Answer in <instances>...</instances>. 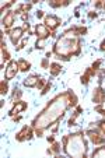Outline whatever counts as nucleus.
<instances>
[{
  "mask_svg": "<svg viewBox=\"0 0 105 158\" xmlns=\"http://www.w3.org/2000/svg\"><path fill=\"white\" fill-rule=\"evenodd\" d=\"M74 45H80L78 41H72V39H67V36H63L62 39L56 42L55 45V53H57L60 56H70V55L76 53V51H73Z\"/></svg>",
  "mask_w": 105,
  "mask_h": 158,
  "instance_id": "nucleus-1",
  "label": "nucleus"
},
{
  "mask_svg": "<svg viewBox=\"0 0 105 158\" xmlns=\"http://www.w3.org/2000/svg\"><path fill=\"white\" fill-rule=\"evenodd\" d=\"M17 70H18V63H15L14 60H11V62L9 63V66H7V69H6V78L7 80H11L13 77H15Z\"/></svg>",
  "mask_w": 105,
  "mask_h": 158,
  "instance_id": "nucleus-2",
  "label": "nucleus"
},
{
  "mask_svg": "<svg viewBox=\"0 0 105 158\" xmlns=\"http://www.w3.org/2000/svg\"><path fill=\"white\" fill-rule=\"evenodd\" d=\"M31 137H32V131H31L30 127H23V130H21L20 133H17V136H15V139H17L18 141L30 140Z\"/></svg>",
  "mask_w": 105,
  "mask_h": 158,
  "instance_id": "nucleus-3",
  "label": "nucleus"
},
{
  "mask_svg": "<svg viewBox=\"0 0 105 158\" xmlns=\"http://www.w3.org/2000/svg\"><path fill=\"white\" fill-rule=\"evenodd\" d=\"M24 28H25V27H24ZM24 28L17 27V28H14V30L10 31V38H11V42H13L14 45L17 44L18 41H20L21 35H23V32H24Z\"/></svg>",
  "mask_w": 105,
  "mask_h": 158,
  "instance_id": "nucleus-4",
  "label": "nucleus"
},
{
  "mask_svg": "<svg viewBox=\"0 0 105 158\" xmlns=\"http://www.w3.org/2000/svg\"><path fill=\"white\" fill-rule=\"evenodd\" d=\"M59 24H60V20L57 17H55V15H48V17L45 18V25L48 28L55 30V28H56Z\"/></svg>",
  "mask_w": 105,
  "mask_h": 158,
  "instance_id": "nucleus-5",
  "label": "nucleus"
},
{
  "mask_svg": "<svg viewBox=\"0 0 105 158\" xmlns=\"http://www.w3.org/2000/svg\"><path fill=\"white\" fill-rule=\"evenodd\" d=\"M36 35H38V38H48V36H49L48 27H46V25H44V24L36 25Z\"/></svg>",
  "mask_w": 105,
  "mask_h": 158,
  "instance_id": "nucleus-6",
  "label": "nucleus"
},
{
  "mask_svg": "<svg viewBox=\"0 0 105 158\" xmlns=\"http://www.w3.org/2000/svg\"><path fill=\"white\" fill-rule=\"evenodd\" d=\"M87 134L90 136L91 141H93L94 144H101V143H104V141H105V139H104V137H99V134H98V133H95V131H93V130H88V131H87Z\"/></svg>",
  "mask_w": 105,
  "mask_h": 158,
  "instance_id": "nucleus-7",
  "label": "nucleus"
},
{
  "mask_svg": "<svg viewBox=\"0 0 105 158\" xmlns=\"http://www.w3.org/2000/svg\"><path fill=\"white\" fill-rule=\"evenodd\" d=\"M93 99H94V102H97V104H101V102L105 101V93L102 91L101 88H97L95 93H94Z\"/></svg>",
  "mask_w": 105,
  "mask_h": 158,
  "instance_id": "nucleus-8",
  "label": "nucleus"
},
{
  "mask_svg": "<svg viewBox=\"0 0 105 158\" xmlns=\"http://www.w3.org/2000/svg\"><path fill=\"white\" fill-rule=\"evenodd\" d=\"M39 78H38V76H30L28 78H25L24 80V85L25 87H36L38 85V83H39Z\"/></svg>",
  "mask_w": 105,
  "mask_h": 158,
  "instance_id": "nucleus-9",
  "label": "nucleus"
},
{
  "mask_svg": "<svg viewBox=\"0 0 105 158\" xmlns=\"http://www.w3.org/2000/svg\"><path fill=\"white\" fill-rule=\"evenodd\" d=\"M13 23H14V13L9 11L3 18V24H4V27H10Z\"/></svg>",
  "mask_w": 105,
  "mask_h": 158,
  "instance_id": "nucleus-10",
  "label": "nucleus"
},
{
  "mask_svg": "<svg viewBox=\"0 0 105 158\" xmlns=\"http://www.w3.org/2000/svg\"><path fill=\"white\" fill-rule=\"evenodd\" d=\"M15 106H14V109H11V112H10V115H11V116H14L15 114H18V112H20V110H23V109H25V108H27V104H25V102H23V101H20V102H15Z\"/></svg>",
  "mask_w": 105,
  "mask_h": 158,
  "instance_id": "nucleus-11",
  "label": "nucleus"
},
{
  "mask_svg": "<svg viewBox=\"0 0 105 158\" xmlns=\"http://www.w3.org/2000/svg\"><path fill=\"white\" fill-rule=\"evenodd\" d=\"M30 67H31V64L27 60H24V59L18 60V69H20L21 72H27V70H30Z\"/></svg>",
  "mask_w": 105,
  "mask_h": 158,
  "instance_id": "nucleus-12",
  "label": "nucleus"
},
{
  "mask_svg": "<svg viewBox=\"0 0 105 158\" xmlns=\"http://www.w3.org/2000/svg\"><path fill=\"white\" fill-rule=\"evenodd\" d=\"M60 70H62L60 64H57V63H52V64H51V73H52V76H57L60 73Z\"/></svg>",
  "mask_w": 105,
  "mask_h": 158,
  "instance_id": "nucleus-13",
  "label": "nucleus"
},
{
  "mask_svg": "<svg viewBox=\"0 0 105 158\" xmlns=\"http://www.w3.org/2000/svg\"><path fill=\"white\" fill-rule=\"evenodd\" d=\"M94 73H95V72H94V70H93V69H88V70H87V72H86V74H84V76H83V77H81V83H84V84H87V83H88V78H90V77H91V76H93V74H94Z\"/></svg>",
  "mask_w": 105,
  "mask_h": 158,
  "instance_id": "nucleus-14",
  "label": "nucleus"
},
{
  "mask_svg": "<svg viewBox=\"0 0 105 158\" xmlns=\"http://www.w3.org/2000/svg\"><path fill=\"white\" fill-rule=\"evenodd\" d=\"M93 157L94 158H98V157H104L105 158V147H101V148L95 150V151L93 152Z\"/></svg>",
  "mask_w": 105,
  "mask_h": 158,
  "instance_id": "nucleus-15",
  "label": "nucleus"
},
{
  "mask_svg": "<svg viewBox=\"0 0 105 158\" xmlns=\"http://www.w3.org/2000/svg\"><path fill=\"white\" fill-rule=\"evenodd\" d=\"M80 112H81V108L78 106V108H77V110L74 112V115H73V118L69 120V126H74V125H76V118L78 116V114H80Z\"/></svg>",
  "mask_w": 105,
  "mask_h": 158,
  "instance_id": "nucleus-16",
  "label": "nucleus"
},
{
  "mask_svg": "<svg viewBox=\"0 0 105 158\" xmlns=\"http://www.w3.org/2000/svg\"><path fill=\"white\" fill-rule=\"evenodd\" d=\"M45 45H46V38H38V41H36V48L42 49Z\"/></svg>",
  "mask_w": 105,
  "mask_h": 158,
  "instance_id": "nucleus-17",
  "label": "nucleus"
},
{
  "mask_svg": "<svg viewBox=\"0 0 105 158\" xmlns=\"http://www.w3.org/2000/svg\"><path fill=\"white\" fill-rule=\"evenodd\" d=\"M20 97H21L20 89H14V94H13V101H14L15 98H20Z\"/></svg>",
  "mask_w": 105,
  "mask_h": 158,
  "instance_id": "nucleus-18",
  "label": "nucleus"
},
{
  "mask_svg": "<svg viewBox=\"0 0 105 158\" xmlns=\"http://www.w3.org/2000/svg\"><path fill=\"white\" fill-rule=\"evenodd\" d=\"M2 94H6L7 93V84L4 83V81H2V91H0Z\"/></svg>",
  "mask_w": 105,
  "mask_h": 158,
  "instance_id": "nucleus-19",
  "label": "nucleus"
},
{
  "mask_svg": "<svg viewBox=\"0 0 105 158\" xmlns=\"http://www.w3.org/2000/svg\"><path fill=\"white\" fill-rule=\"evenodd\" d=\"M98 126H99V129H101V130L104 131V134H105V120H101V122H98Z\"/></svg>",
  "mask_w": 105,
  "mask_h": 158,
  "instance_id": "nucleus-20",
  "label": "nucleus"
},
{
  "mask_svg": "<svg viewBox=\"0 0 105 158\" xmlns=\"http://www.w3.org/2000/svg\"><path fill=\"white\" fill-rule=\"evenodd\" d=\"M52 150H53L55 152H59V144H57V143H55L53 146H52Z\"/></svg>",
  "mask_w": 105,
  "mask_h": 158,
  "instance_id": "nucleus-21",
  "label": "nucleus"
},
{
  "mask_svg": "<svg viewBox=\"0 0 105 158\" xmlns=\"http://www.w3.org/2000/svg\"><path fill=\"white\" fill-rule=\"evenodd\" d=\"M42 15H44V11H41V10H39V11H36V17H38V18H41Z\"/></svg>",
  "mask_w": 105,
  "mask_h": 158,
  "instance_id": "nucleus-22",
  "label": "nucleus"
},
{
  "mask_svg": "<svg viewBox=\"0 0 105 158\" xmlns=\"http://www.w3.org/2000/svg\"><path fill=\"white\" fill-rule=\"evenodd\" d=\"M42 66H44V67H46V66H48V60H46V59L42 60Z\"/></svg>",
  "mask_w": 105,
  "mask_h": 158,
  "instance_id": "nucleus-23",
  "label": "nucleus"
},
{
  "mask_svg": "<svg viewBox=\"0 0 105 158\" xmlns=\"http://www.w3.org/2000/svg\"><path fill=\"white\" fill-rule=\"evenodd\" d=\"M101 51H105V41L101 44Z\"/></svg>",
  "mask_w": 105,
  "mask_h": 158,
  "instance_id": "nucleus-24",
  "label": "nucleus"
},
{
  "mask_svg": "<svg viewBox=\"0 0 105 158\" xmlns=\"http://www.w3.org/2000/svg\"><path fill=\"white\" fill-rule=\"evenodd\" d=\"M104 7H105V4H104Z\"/></svg>",
  "mask_w": 105,
  "mask_h": 158,
  "instance_id": "nucleus-25",
  "label": "nucleus"
}]
</instances>
